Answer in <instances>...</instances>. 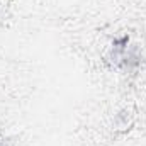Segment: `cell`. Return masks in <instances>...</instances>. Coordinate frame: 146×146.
<instances>
[{
    "instance_id": "cell-1",
    "label": "cell",
    "mask_w": 146,
    "mask_h": 146,
    "mask_svg": "<svg viewBox=\"0 0 146 146\" xmlns=\"http://www.w3.org/2000/svg\"><path fill=\"white\" fill-rule=\"evenodd\" d=\"M0 146H2V145H0Z\"/></svg>"
}]
</instances>
